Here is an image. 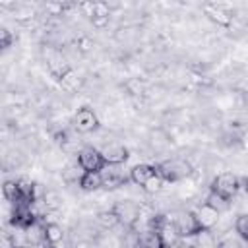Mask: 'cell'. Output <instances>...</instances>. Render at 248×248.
<instances>
[{
    "instance_id": "30bf717a",
    "label": "cell",
    "mask_w": 248,
    "mask_h": 248,
    "mask_svg": "<svg viewBox=\"0 0 248 248\" xmlns=\"http://www.w3.org/2000/svg\"><path fill=\"white\" fill-rule=\"evenodd\" d=\"M101 180L105 190H116L130 182V174L122 172L118 167H110V169L107 167L105 170H101Z\"/></svg>"
},
{
    "instance_id": "ba28073f",
    "label": "cell",
    "mask_w": 248,
    "mask_h": 248,
    "mask_svg": "<svg viewBox=\"0 0 248 248\" xmlns=\"http://www.w3.org/2000/svg\"><path fill=\"white\" fill-rule=\"evenodd\" d=\"M134 248H169V242L165 238V232L147 227L136 236Z\"/></svg>"
},
{
    "instance_id": "4fadbf2b",
    "label": "cell",
    "mask_w": 248,
    "mask_h": 248,
    "mask_svg": "<svg viewBox=\"0 0 248 248\" xmlns=\"http://www.w3.org/2000/svg\"><path fill=\"white\" fill-rule=\"evenodd\" d=\"M4 198L12 203V205H23V196H21V186L19 180H6L2 186Z\"/></svg>"
},
{
    "instance_id": "7a4b0ae2",
    "label": "cell",
    "mask_w": 248,
    "mask_h": 248,
    "mask_svg": "<svg viewBox=\"0 0 248 248\" xmlns=\"http://www.w3.org/2000/svg\"><path fill=\"white\" fill-rule=\"evenodd\" d=\"M157 169V174L165 180V182H178V180H184L192 174V165L186 161V159H180V157H174V159H167V161H161L155 165Z\"/></svg>"
},
{
    "instance_id": "7402d4cb",
    "label": "cell",
    "mask_w": 248,
    "mask_h": 248,
    "mask_svg": "<svg viewBox=\"0 0 248 248\" xmlns=\"http://www.w3.org/2000/svg\"><path fill=\"white\" fill-rule=\"evenodd\" d=\"M169 248H196V246H194V244H190V242H186L184 238H178V240H176V242H172Z\"/></svg>"
},
{
    "instance_id": "8fae6325",
    "label": "cell",
    "mask_w": 248,
    "mask_h": 248,
    "mask_svg": "<svg viewBox=\"0 0 248 248\" xmlns=\"http://www.w3.org/2000/svg\"><path fill=\"white\" fill-rule=\"evenodd\" d=\"M153 176H157V169H155V165L140 163V165H136V167L130 169V180H132L134 184L141 186V188H143Z\"/></svg>"
},
{
    "instance_id": "603a6c76",
    "label": "cell",
    "mask_w": 248,
    "mask_h": 248,
    "mask_svg": "<svg viewBox=\"0 0 248 248\" xmlns=\"http://www.w3.org/2000/svg\"><path fill=\"white\" fill-rule=\"evenodd\" d=\"M54 141H56V143H66V141H68V132H66V130L56 132V134H54Z\"/></svg>"
},
{
    "instance_id": "7c38bea8",
    "label": "cell",
    "mask_w": 248,
    "mask_h": 248,
    "mask_svg": "<svg viewBox=\"0 0 248 248\" xmlns=\"http://www.w3.org/2000/svg\"><path fill=\"white\" fill-rule=\"evenodd\" d=\"M203 12H205V16H207L211 21H215V23L221 25V27H229L231 21H232V14H231L229 10H225V8H221V6L207 4V6H203Z\"/></svg>"
},
{
    "instance_id": "5b68a950",
    "label": "cell",
    "mask_w": 248,
    "mask_h": 248,
    "mask_svg": "<svg viewBox=\"0 0 248 248\" xmlns=\"http://www.w3.org/2000/svg\"><path fill=\"white\" fill-rule=\"evenodd\" d=\"M78 165L83 172H101L107 169V161L101 153V149L97 147H83L79 153H78Z\"/></svg>"
},
{
    "instance_id": "d4e9b609",
    "label": "cell",
    "mask_w": 248,
    "mask_h": 248,
    "mask_svg": "<svg viewBox=\"0 0 248 248\" xmlns=\"http://www.w3.org/2000/svg\"><path fill=\"white\" fill-rule=\"evenodd\" d=\"M17 248H35V246H17Z\"/></svg>"
},
{
    "instance_id": "277c9868",
    "label": "cell",
    "mask_w": 248,
    "mask_h": 248,
    "mask_svg": "<svg viewBox=\"0 0 248 248\" xmlns=\"http://www.w3.org/2000/svg\"><path fill=\"white\" fill-rule=\"evenodd\" d=\"M110 209H112V213L116 215L118 225H122L124 229H134L136 223L140 221L141 209H140V205H138L136 202H132V200H120V202H116Z\"/></svg>"
},
{
    "instance_id": "2e32d148",
    "label": "cell",
    "mask_w": 248,
    "mask_h": 248,
    "mask_svg": "<svg viewBox=\"0 0 248 248\" xmlns=\"http://www.w3.org/2000/svg\"><path fill=\"white\" fill-rule=\"evenodd\" d=\"M64 238V231L58 223H45V240L50 244H58Z\"/></svg>"
},
{
    "instance_id": "5bb4252c",
    "label": "cell",
    "mask_w": 248,
    "mask_h": 248,
    "mask_svg": "<svg viewBox=\"0 0 248 248\" xmlns=\"http://www.w3.org/2000/svg\"><path fill=\"white\" fill-rule=\"evenodd\" d=\"M78 186L85 192H95V190L103 188L101 172H81L78 178Z\"/></svg>"
},
{
    "instance_id": "9c48e42d",
    "label": "cell",
    "mask_w": 248,
    "mask_h": 248,
    "mask_svg": "<svg viewBox=\"0 0 248 248\" xmlns=\"http://www.w3.org/2000/svg\"><path fill=\"white\" fill-rule=\"evenodd\" d=\"M101 153H103V157L107 161V167H120L130 157V149L126 145H122V143H107L101 149Z\"/></svg>"
},
{
    "instance_id": "3957f363",
    "label": "cell",
    "mask_w": 248,
    "mask_h": 248,
    "mask_svg": "<svg viewBox=\"0 0 248 248\" xmlns=\"http://www.w3.org/2000/svg\"><path fill=\"white\" fill-rule=\"evenodd\" d=\"M240 178L232 172H221L217 174L211 184H209V194L225 200V202H231L238 192H240Z\"/></svg>"
},
{
    "instance_id": "d6986e66",
    "label": "cell",
    "mask_w": 248,
    "mask_h": 248,
    "mask_svg": "<svg viewBox=\"0 0 248 248\" xmlns=\"http://www.w3.org/2000/svg\"><path fill=\"white\" fill-rule=\"evenodd\" d=\"M163 184H165V180H163V178L157 174V176H153V178H151V180H149V182L143 186V190H145L147 194H155V192H159V190L163 188Z\"/></svg>"
},
{
    "instance_id": "cb8c5ba5",
    "label": "cell",
    "mask_w": 248,
    "mask_h": 248,
    "mask_svg": "<svg viewBox=\"0 0 248 248\" xmlns=\"http://www.w3.org/2000/svg\"><path fill=\"white\" fill-rule=\"evenodd\" d=\"M242 184H244L242 188H244V190H246V194H248V178H244V182H242Z\"/></svg>"
},
{
    "instance_id": "e0dca14e",
    "label": "cell",
    "mask_w": 248,
    "mask_h": 248,
    "mask_svg": "<svg viewBox=\"0 0 248 248\" xmlns=\"http://www.w3.org/2000/svg\"><path fill=\"white\" fill-rule=\"evenodd\" d=\"M97 223H99L103 229H112V227L118 225V219H116V215L112 213V209H107V211L97 213Z\"/></svg>"
},
{
    "instance_id": "9a60e30c",
    "label": "cell",
    "mask_w": 248,
    "mask_h": 248,
    "mask_svg": "<svg viewBox=\"0 0 248 248\" xmlns=\"http://www.w3.org/2000/svg\"><path fill=\"white\" fill-rule=\"evenodd\" d=\"M196 213H198L200 221L203 223V227H205L207 231H211V227L217 223V217H219V211H217L215 207H211L209 203H203Z\"/></svg>"
},
{
    "instance_id": "52a82bcc",
    "label": "cell",
    "mask_w": 248,
    "mask_h": 248,
    "mask_svg": "<svg viewBox=\"0 0 248 248\" xmlns=\"http://www.w3.org/2000/svg\"><path fill=\"white\" fill-rule=\"evenodd\" d=\"M72 124H74L76 132H79V134H91V132H95V130L99 128V116L95 114L93 108L81 107V108H78V112L74 114Z\"/></svg>"
},
{
    "instance_id": "8992f818",
    "label": "cell",
    "mask_w": 248,
    "mask_h": 248,
    "mask_svg": "<svg viewBox=\"0 0 248 248\" xmlns=\"http://www.w3.org/2000/svg\"><path fill=\"white\" fill-rule=\"evenodd\" d=\"M39 221H41V215L35 213L33 205H14L12 215H10L12 227L21 229V231L31 229V227H33L35 223H39Z\"/></svg>"
},
{
    "instance_id": "6da1fadb",
    "label": "cell",
    "mask_w": 248,
    "mask_h": 248,
    "mask_svg": "<svg viewBox=\"0 0 248 248\" xmlns=\"http://www.w3.org/2000/svg\"><path fill=\"white\" fill-rule=\"evenodd\" d=\"M169 223H170V229L172 232L178 236V238H192V236H198L202 232H205L207 229L203 227V223L200 221L198 213L196 211H190V209H180V211H174L170 217H169Z\"/></svg>"
},
{
    "instance_id": "44dd1931",
    "label": "cell",
    "mask_w": 248,
    "mask_h": 248,
    "mask_svg": "<svg viewBox=\"0 0 248 248\" xmlns=\"http://www.w3.org/2000/svg\"><path fill=\"white\" fill-rule=\"evenodd\" d=\"M217 248H242V246H240V242L234 240V238H223V240L217 244Z\"/></svg>"
},
{
    "instance_id": "ac0fdd59",
    "label": "cell",
    "mask_w": 248,
    "mask_h": 248,
    "mask_svg": "<svg viewBox=\"0 0 248 248\" xmlns=\"http://www.w3.org/2000/svg\"><path fill=\"white\" fill-rule=\"evenodd\" d=\"M234 231H236V234H238L242 240L248 242V213H242V215L236 217V221H234Z\"/></svg>"
},
{
    "instance_id": "ffe728a7",
    "label": "cell",
    "mask_w": 248,
    "mask_h": 248,
    "mask_svg": "<svg viewBox=\"0 0 248 248\" xmlns=\"http://www.w3.org/2000/svg\"><path fill=\"white\" fill-rule=\"evenodd\" d=\"M12 41H14L12 33H10L6 27H2V29H0V48H2V50L10 48V46H12Z\"/></svg>"
}]
</instances>
